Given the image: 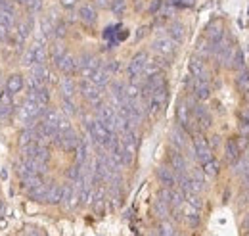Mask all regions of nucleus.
<instances>
[{"instance_id":"f257e3e1","label":"nucleus","mask_w":249,"mask_h":236,"mask_svg":"<svg viewBox=\"0 0 249 236\" xmlns=\"http://www.w3.org/2000/svg\"><path fill=\"white\" fill-rule=\"evenodd\" d=\"M188 106H190L194 123H196L199 129H209V127L213 125V118H211V114H209V110H207L205 106H201V104H197V102H188Z\"/></svg>"},{"instance_id":"72a5a7b5","label":"nucleus","mask_w":249,"mask_h":236,"mask_svg":"<svg viewBox=\"0 0 249 236\" xmlns=\"http://www.w3.org/2000/svg\"><path fill=\"white\" fill-rule=\"evenodd\" d=\"M157 235L159 236H177V231H175V227H173V223H169V221H161V225H159V229H157Z\"/></svg>"},{"instance_id":"de8ad7c7","label":"nucleus","mask_w":249,"mask_h":236,"mask_svg":"<svg viewBox=\"0 0 249 236\" xmlns=\"http://www.w3.org/2000/svg\"><path fill=\"white\" fill-rule=\"evenodd\" d=\"M159 8H163V0H152V4H150V14H156Z\"/></svg>"},{"instance_id":"f03ea898","label":"nucleus","mask_w":249,"mask_h":236,"mask_svg":"<svg viewBox=\"0 0 249 236\" xmlns=\"http://www.w3.org/2000/svg\"><path fill=\"white\" fill-rule=\"evenodd\" d=\"M79 92L83 94V98L87 100V102H90L92 106H102V89H98L96 85H94L92 81H89V79H83L81 83H79Z\"/></svg>"},{"instance_id":"6e6552de","label":"nucleus","mask_w":249,"mask_h":236,"mask_svg":"<svg viewBox=\"0 0 249 236\" xmlns=\"http://www.w3.org/2000/svg\"><path fill=\"white\" fill-rule=\"evenodd\" d=\"M81 202V198H79V190H77V186H75V182H67V184H63V192H62V204L65 209H73V207H77V204Z\"/></svg>"},{"instance_id":"4468645a","label":"nucleus","mask_w":249,"mask_h":236,"mask_svg":"<svg viewBox=\"0 0 249 236\" xmlns=\"http://www.w3.org/2000/svg\"><path fill=\"white\" fill-rule=\"evenodd\" d=\"M60 71H62L63 75H67V77H71V75H75L77 71H79V61L75 56H71L69 52H65V56L60 59V63L56 65Z\"/></svg>"},{"instance_id":"58836bf2","label":"nucleus","mask_w":249,"mask_h":236,"mask_svg":"<svg viewBox=\"0 0 249 236\" xmlns=\"http://www.w3.org/2000/svg\"><path fill=\"white\" fill-rule=\"evenodd\" d=\"M197 54L199 56H211V42L207 39H201L197 42Z\"/></svg>"},{"instance_id":"09e8293b","label":"nucleus","mask_w":249,"mask_h":236,"mask_svg":"<svg viewBox=\"0 0 249 236\" xmlns=\"http://www.w3.org/2000/svg\"><path fill=\"white\" fill-rule=\"evenodd\" d=\"M60 2H62V6L65 10H73L77 6V0H60Z\"/></svg>"},{"instance_id":"1a4fd4ad","label":"nucleus","mask_w":249,"mask_h":236,"mask_svg":"<svg viewBox=\"0 0 249 236\" xmlns=\"http://www.w3.org/2000/svg\"><path fill=\"white\" fill-rule=\"evenodd\" d=\"M186 85L192 89V92H194V98L199 100V102H203V100H207V98L211 96L209 81H201V79H194V77H192V83L186 81Z\"/></svg>"},{"instance_id":"6e6d98bb","label":"nucleus","mask_w":249,"mask_h":236,"mask_svg":"<svg viewBox=\"0 0 249 236\" xmlns=\"http://www.w3.org/2000/svg\"><path fill=\"white\" fill-rule=\"evenodd\" d=\"M2 92H4V90H0V96H2Z\"/></svg>"},{"instance_id":"a19ab883","label":"nucleus","mask_w":249,"mask_h":236,"mask_svg":"<svg viewBox=\"0 0 249 236\" xmlns=\"http://www.w3.org/2000/svg\"><path fill=\"white\" fill-rule=\"evenodd\" d=\"M67 35V23L65 21H56V25H54V39H63Z\"/></svg>"},{"instance_id":"c85d7f7f","label":"nucleus","mask_w":249,"mask_h":236,"mask_svg":"<svg viewBox=\"0 0 249 236\" xmlns=\"http://www.w3.org/2000/svg\"><path fill=\"white\" fill-rule=\"evenodd\" d=\"M44 194H46V182H40V184L33 186L31 190H27V196L33 202H40V204H44Z\"/></svg>"},{"instance_id":"2f4dec72","label":"nucleus","mask_w":249,"mask_h":236,"mask_svg":"<svg viewBox=\"0 0 249 236\" xmlns=\"http://www.w3.org/2000/svg\"><path fill=\"white\" fill-rule=\"evenodd\" d=\"M201 171H203V175L205 177H217L218 175V161L213 157V159H209L207 163H203L201 165Z\"/></svg>"},{"instance_id":"b1692460","label":"nucleus","mask_w":249,"mask_h":236,"mask_svg":"<svg viewBox=\"0 0 249 236\" xmlns=\"http://www.w3.org/2000/svg\"><path fill=\"white\" fill-rule=\"evenodd\" d=\"M73 152H75V163L77 165H85L87 159H89V144H87V140L79 138V144Z\"/></svg>"},{"instance_id":"a878e982","label":"nucleus","mask_w":249,"mask_h":236,"mask_svg":"<svg viewBox=\"0 0 249 236\" xmlns=\"http://www.w3.org/2000/svg\"><path fill=\"white\" fill-rule=\"evenodd\" d=\"M58 87H60V92H62V98H73V96H75L77 87H75V83H73L67 75L58 81Z\"/></svg>"},{"instance_id":"7ed1b4c3","label":"nucleus","mask_w":249,"mask_h":236,"mask_svg":"<svg viewBox=\"0 0 249 236\" xmlns=\"http://www.w3.org/2000/svg\"><path fill=\"white\" fill-rule=\"evenodd\" d=\"M46 48H44V44L42 42H36V44H33L29 46L27 50H25V54H23V65L25 67H31L35 63H46Z\"/></svg>"},{"instance_id":"6ab92c4d","label":"nucleus","mask_w":249,"mask_h":236,"mask_svg":"<svg viewBox=\"0 0 249 236\" xmlns=\"http://www.w3.org/2000/svg\"><path fill=\"white\" fill-rule=\"evenodd\" d=\"M79 18H81V21L85 25H94L96 20H98V12H96V8L92 4H83L79 8Z\"/></svg>"},{"instance_id":"79ce46f5","label":"nucleus","mask_w":249,"mask_h":236,"mask_svg":"<svg viewBox=\"0 0 249 236\" xmlns=\"http://www.w3.org/2000/svg\"><path fill=\"white\" fill-rule=\"evenodd\" d=\"M104 67H106V71H107L109 75H113V73H117V71H119V67H121V65H119V61H117V59H113V61H107Z\"/></svg>"},{"instance_id":"f704fd0d","label":"nucleus","mask_w":249,"mask_h":236,"mask_svg":"<svg viewBox=\"0 0 249 236\" xmlns=\"http://www.w3.org/2000/svg\"><path fill=\"white\" fill-rule=\"evenodd\" d=\"M154 213H156L159 219H165V217L171 213V207L167 206L163 200H157L156 204H154Z\"/></svg>"},{"instance_id":"f8f14e48","label":"nucleus","mask_w":249,"mask_h":236,"mask_svg":"<svg viewBox=\"0 0 249 236\" xmlns=\"http://www.w3.org/2000/svg\"><path fill=\"white\" fill-rule=\"evenodd\" d=\"M169 167L175 173H184V171H188V161L186 157L182 156L180 150H177V148L169 150Z\"/></svg>"},{"instance_id":"4be33fe9","label":"nucleus","mask_w":249,"mask_h":236,"mask_svg":"<svg viewBox=\"0 0 249 236\" xmlns=\"http://www.w3.org/2000/svg\"><path fill=\"white\" fill-rule=\"evenodd\" d=\"M171 142H173V146L177 148V150H184L188 146V140H186V131H182L178 125L173 129V133H171Z\"/></svg>"},{"instance_id":"aec40b11","label":"nucleus","mask_w":249,"mask_h":236,"mask_svg":"<svg viewBox=\"0 0 249 236\" xmlns=\"http://www.w3.org/2000/svg\"><path fill=\"white\" fill-rule=\"evenodd\" d=\"M109 79H111V75L106 71V67H104V65H100L92 75H90V79H89V81H92L98 89H106V87L109 85Z\"/></svg>"},{"instance_id":"f3484780","label":"nucleus","mask_w":249,"mask_h":236,"mask_svg":"<svg viewBox=\"0 0 249 236\" xmlns=\"http://www.w3.org/2000/svg\"><path fill=\"white\" fill-rule=\"evenodd\" d=\"M205 39H207L211 44H215V42L224 39V27H222V23H220L218 20H213V21L205 27Z\"/></svg>"},{"instance_id":"dca6fc26","label":"nucleus","mask_w":249,"mask_h":236,"mask_svg":"<svg viewBox=\"0 0 249 236\" xmlns=\"http://www.w3.org/2000/svg\"><path fill=\"white\" fill-rule=\"evenodd\" d=\"M224 157H226V161L232 163V165L242 157V148H240L236 138H228V140H226V144H224Z\"/></svg>"},{"instance_id":"c756f323","label":"nucleus","mask_w":249,"mask_h":236,"mask_svg":"<svg viewBox=\"0 0 249 236\" xmlns=\"http://www.w3.org/2000/svg\"><path fill=\"white\" fill-rule=\"evenodd\" d=\"M184 217H186V221H188V225L190 227H197L199 225V209H196V207H192V206H188V204H184Z\"/></svg>"},{"instance_id":"473e14b6","label":"nucleus","mask_w":249,"mask_h":236,"mask_svg":"<svg viewBox=\"0 0 249 236\" xmlns=\"http://www.w3.org/2000/svg\"><path fill=\"white\" fill-rule=\"evenodd\" d=\"M65 177L69 182H77L79 178L83 177V165H71V167H67V171H65Z\"/></svg>"},{"instance_id":"393cba45","label":"nucleus","mask_w":249,"mask_h":236,"mask_svg":"<svg viewBox=\"0 0 249 236\" xmlns=\"http://www.w3.org/2000/svg\"><path fill=\"white\" fill-rule=\"evenodd\" d=\"M16 25H18V33H16L18 42H23L33 31V18H27L25 21H18Z\"/></svg>"},{"instance_id":"0eeeda50","label":"nucleus","mask_w":249,"mask_h":236,"mask_svg":"<svg viewBox=\"0 0 249 236\" xmlns=\"http://www.w3.org/2000/svg\"><path fill=\"white\" fill-rule=\"evenodd\" d=\"M152 46H154V50L157 54L165 59L175 58V54H177V42L173 39H169V37H157Z\"/></svg>"},{"instance_id":"bb28decb","label":"nucleus","mask_w":249,"mask_h":236,"mask_svg":"<svg viewBox=\"0 0 249 236\" xmlns=\"http://www.w3.org/2000/svg\"><path fill=\"white\" fill-rule=\"evenodd\" d=\"M33 142H38V133H36V127H27L21 135H19V148L33 144Z\"/></svg>"},{"instance_id":"5fc2aeb1","label":"nucleus","mask_w":249,"mask_h":236,"mask_svg":"<svg viewBox=\"0 0 249 236\" xmlns=\"http://www.w3.org/2000/svg\"><path fill=\"white\" fill-rule=\"evenodd\" d=\"M8 169H2V173H0V177H2V180H6L8 178V173H6Z\"/></svg>"},{"instance_id":"e433bc0d","label":"nucleus","mask_w":249,"mask_h":236,"mask_svg":"<svg viewBox=\"0 0 249 236\" xmlns=\"http://www.w3.org/2000/svg\"><path fill=\"white\" fill-rule=\"evenodd\" d=\"M54 20L52 18H42V23H40V27H42V33H44V37H54Z\"/></svg>"},{"instance_id":"ea45409f","label":"nucleus","mask_w":249,"mask_h":236,"mask_svg":"<svg viewBox=\"0 0 249 236\" xmlns=\"http://www.w3.org/2000/svg\"><path fill=\"white\" fill-rule=\"evenodd\" d=\"M62 108L67 116H75L77 114V106L73 104V98H62Z\"/></svg>"},{"instance_id":"9d476101","label":"nucleus","mask_w":249,"mask_h":236,"mask_svg":"<svg viewBox=\"0 0 249 236\" xmlns=\"http://www.w3.org/2000/svg\"><path fill=\"white\" fill-rule=\"evenodd\" d=\"M188 69H190V75L194 79H201V81H209V69L205 65V61L201 58H190V63H188Z\"/></svg>"},{"instance_id":"9b49d317","label":"nucleus","mask_w":249,"mask_h":236,"mask_svg":"<svg viewBox=\"0 0 249 236\" xmlns=\"http://www.w3.org/2000/svg\"><path fill=\"white\" fill-rule=\"evenodd\" d=\"M79 144V137L75 135V131H65V133H58L56 138V146H60L63 152H73Z\"/></svg>"},{"instance_id":"c9c22d12","label":"nucleus","mask_w":249,"mask_h":236,"mask_svg":"<svg viewBox=\"0 0 249 236\" xmlns=\"http://www.w3.org/2000/svg\"><path fill=\"white\" fill-rule=\"evenodd\" d=\"M65 46L63 44H54L52 46V50H50V56H52V61H54V65H58L60 63V59L65 56Z\"/></svg>"},{"instance_id":"603ef678","label":"nucleus","mask_w":249,"mask_h":236,"mask_svg":"<svg viewBox=\"0 0 249 236\" xmlns=\"http://www.w3.org/2000/svg\"><path fill=\"white\" fill-rule=\"evenodd\" d=\"M177 6H182V8H190L192 4H194V0H178V2H175Z\"/></svg>"},{"instance_id":"8fccbe9b","label":"nucleus","mask_w":249,"mask_h":236,"mask_svg":"<svg viewBox=\"0 0 249 236\" xmlns=\"http://www.w3.org/2000/svg\"><path fill=\"white\" fill-rule=\"evenodd\" d=\"M10 29H6V27H2L0 25V42H6L8 39H10V33H8Z\"/></svg>"},{"instance_id":"3c124183","label":"nucleus","mask_w":249,"mask_h":236,"mask_svg":"<svg viewBox=\"0 0 249 236\" xmlns=\"http://www.w3.org/2000/svg\"><path fill=\"white\" fill-rule=\"evenodd\" d=\"M242 188L244 190H249V169L244 173V180H242Z\"/></svg>"},{"instance_id":"5701e85b","label":"nucleus","mask_w":249,"mask_h":236,"mask_svg":"<svg viewBox=\"0 0 249 236\" xmlns=\"http://www.w3.org/2000/svg\"><path fill=\"white\" fill-rule=\"evenodd\" d=\"M14 112V102H12V94H8L6 90L0 96V119H6L12 116Z\"/></svg>"},{"instance_id":"ddd939ff","label":"nucleus","mask_w":249,"mask_h":236,"mask_svg":"<svg viewBox=\"0 0 249 236\" xmlns=\"http://www.w3.org/2000/svg\"><path fill=\"white\" fill-rule=\"evenodd\" d=\"M23 87H25V77L19 75V73L10 75V77L6 79V83H4V90H6L8 94H12V96L19 94V92L23 90Z\"/></svg>"},{"instance_id":"37998d69","label":"nucleus","mask_w":249,"mask_h":236,"mask_svg":"<svg viewBox=\"0 0 249 236\" xmlns=\"http://www.w3.org/2000/svg\"><path fill=\"white\" fill-rule=\"evenodd\" d=\"M0 10H6V12L16 14V4H14V0H0Z\"/></svg>"},{"instance_id":"39448f33","label":"nucleus","mask_w":249,"mask_h":236,"mask_svg":"<svg viewBox=\"0 0 249 236\" xmlns=\"http://www.w3.org/2000/svg\"><path fill=\"white\" fill-rule=\"evenodd\" d=\"M148 61H150V58H148L146 52H138V54L132 56L130 63H128V67H126L130 81H134V79H142V73H144V67L148 65Z\"/></svg>"},{"instance_id":"864d4df0","label":"nucleus","mask_w":249,"mask_h":236,"mask_svg":"<svg viewBox=\"0 0 249 236\" xmlns=\"http://www.w3.org/2000/svg\"><path fill=\"white\" fill-rule=\"evenodd\" d=\"M144 31H146V27H142V29L138 31V35H136V40H140V39L144 37Z\"/></svg>"},{"instance_id":"c03bdc74","label":"nucleus","mask_w":249,"mask_h":236,"mask_svg":"<svg viewBox=\"0 0 249 236\" xmlns=\"http://www.w3.org/2000/svg\"><path fill=\"white\" fill-rule=\"evenodd\" d=\"M25 6H27V8L31 10V14H36V12H38V10L42 8V2H40V0H29V2L25 4Z\"/></svg>"},{"instance_id":"a18cd8bd","label":"nucleus","mask_w":249,"mask_h":236,"mask_svg":"<svg viewBox=\"0 0 249 236\" xmlns=\"http://www.w3.org/2000/svg\"><path fill=\"white\" fill-rule=\"evenodd\" d=\"M25 236H46L38 227H25Z\"/></svg>"},{"instance_id":"49530a36","label":"nucleus","mask_w":249,"mask_h":236,"mask_svg":"<svg viewBox=\"0 0 249 236\" xmlns=\"http://www.w3.org/2000/svg\"><path fill=\"white\" fill-rule=\"evenodd\" d=\"M240 133H242V137L249 138V121H248V119H242V125H240Z\"/></svg>"},{"instance_id":"7c9ffc66","label":"nucleus","mask_w":249,"mask_h":236,"mask_svg":"<svg viewBox=\"0 0 249 236\" xmlns=\"http://www.w3.org/2000/svg\"><path fill=\"white\" fill-rule=\"evenodd\" d=\"M230 67H232V69H236V71H242V69L246 67V56H244V52H242L240 48H236V50H234L232 59H230Z\"/></svg>"},{"instance_id":"cd10ccee","label":"nucleus","mask_w":249,"mask_h":236,"mask_svg":"<svg viewBox=\"0 0 249 236\" xmlns=\"http://www.w3.org/2000/svg\"><path fill=\"white\" fill-rule=\"evenodd\" d=\"M62 118V114L58 112V110H52V108H44L42 110V116H40V121L42 123H48V125H54V127H58V121Z\"/></svg>"},{"instance_id":"4c0bfd02","label":"nucleus","mask_w":249,"mask_h":236,"mask_svg":"<svg viewBox=\"0 0 249 236\" xmlns=\"http://www.w3.org/2000/svg\"><path fill=\"white\" fill-rule=\"evenodd\" d=\"M249 169V156L248 157H240L236 163H234V173L236 175H244Z\"/></svg>"},{"instance_id":"423d86ee","label":"nucleus","mask_w":249,"mask_h":236,"mask_svg":"<svg viewBox=\"0 0 249 236\" xmlns=\"http://www.w3.org/2000/svg\"><path fill=\"white\" fill-rule=\"evenodd\" d=\"M194 156H196V159L203 165V163H207L209 159H213V150L209 146V142L201 137V135H196L194 137Z\"/></svg>"},{"instance_id":"20e7f679","label":"nucleus","mask_w":249,"mask_h":236,"mask_svg":"<svg viewBox=\"0 0 249 236\" xmlns=\"http://www.w3.org/2000/svg\"><path fill=\"white\" fill-rule=\"evenodd\" d=\"M177 123L182 131H186L188 135H196V131L192 127V123H194L192 112H190V106H188L186 100H180L178 106H177Z\"/></svg>"},{"instance_id":"412c9836","label":"nucleus","mask_w":249,"mask_h":236,"mask_svg":"<svg viewBox=\"0 0 249 236\" xmlns=\"http://www.w3.org/2000/svg\"><path fill=\"white\" fill-rule=\"evenodd\" d=\"M167 37L169 39H173L177 44H180L182 40H184V37H186V29H184V25L180 23V21H173L169 27H167Z\"/></svg>"},{"instance_id":"a211bd4d","label":"nucleus","mask_w":249,"mask_h":236,"mask_svg":"<svg viewBox=\"0 0 249 236\" xmlns=\"http://www.w3.org/2000/svg\"><path fill=\"white\" fill-rule=\"evenodd\" d=\"M157 178L165 188H175V184H177V173L171 167H165V165L157 167Z\"/></svg>"},{"instance_id":"2eb2a0df","label":"nucleus","mask_w":249,"mask_h":236,"mask_svg":"<svg viewBox=\"0 0 249 236\" xmlns=\"http://www.w3.org/2000/svg\"><path fill=\"white\" fill-rule=\"evenodd\" d=\"M62 192H63V184H58V182H50V184H46L44 204L58 206V204L62 202Z\"/></svg>"},{"instance_id":"4d7b16f0","label":"nucleus","mask_w":249,"mask_h":236,"mask_svg":"<svg viewBox=\"0 0 249 236\" xmlns=\"http://www.w3.org/2000/svg\"><path fill=\"white\" fill-rule=\"evenodd\" d=\"M248 236H249V233H248Z\"/></svg>"}]
</instances>
